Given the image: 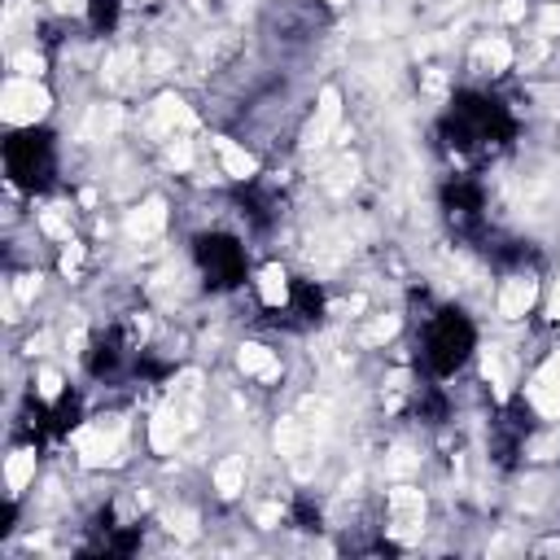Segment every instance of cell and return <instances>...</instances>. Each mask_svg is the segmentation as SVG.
Segmentation results:
<instances>
[{"label": "cell", "instance_id": "obj_1", "mask_svg": "<svg viewBox=\"0 0 560 560\" xmlns=\"http://www.w3.org/2000/svg\"><path fill=\"white\" fill-rule=\"evenodd\" d=\"M472 350H477V328L459 306H442L424 319L420 354H424L433 376H455L472 359Z\"/></svg>", "mask_w": 560, "mask_h": 560}, {"label": "cell", "instance_id": "obj_5", "mask_svg": "<svg viewBox=\"0 0 560 560\" xmlns=\"http://www.w3.org/2000/svg\"><path fill=\"white\" fill-rule=\"evenodd\" d=\"M35 481V446H22V451H13L9 455V464H4V486H9V499H18L26 486Z\"/></svg>", "mask_w": 560, "mask_h": 560}, {"label": "cell", "instance_id": "obj_4", "mask_svg": "<svg viewBox=\"0 0 560 560\" xmlns=\"http://www.w3.org/2000/svg\"><path fill=\"white\" fill-rule=\"evenodd\" d=\"M48 114V92L35 83V74H13L4 83V122L9 127H35Z\"/></svg>", "mask_w": 560, "mask_h": 560}, {"label": "cell", "instance_id": "obj_2", "mask_svg": "<svg viewBox=\"0 0 560 560\" xmlns=\"http://www.w3.org/2000/svg\"><path fill=\"white\" fill-rule=\"evenodd\" d=\"M4 166H9V179L22 184V188H44L48 175L57 171V144L48 131L39 127H18L4 144Z\"/></svg>", "mask_w": 560, "mask_h": 560}, {"label": "cell", "instance_id": "obj_3", "mask_svg": "<svg viewBox=\"0 0 560 560\" xmlns=\"http://www.w3.org/2000/svg\"><path fill=\"white\" fill-rule=\"evenodd\" d=\"M197 267H201L206 284L232 289L245 280V245L228 232H206V236H197Z\"/></svg>", "mask_w": 560, "mask_h": 560}]
</instances>
